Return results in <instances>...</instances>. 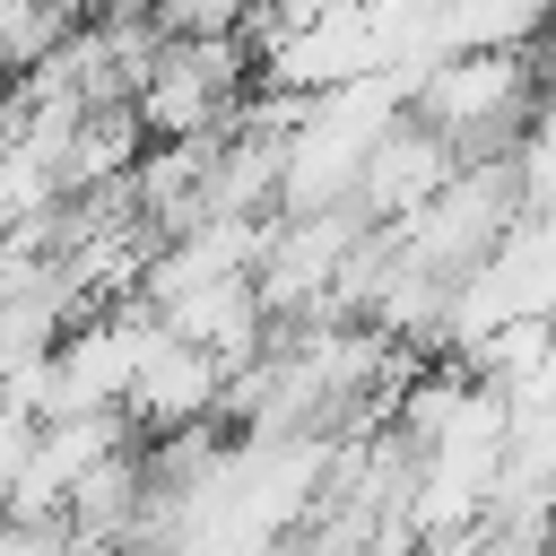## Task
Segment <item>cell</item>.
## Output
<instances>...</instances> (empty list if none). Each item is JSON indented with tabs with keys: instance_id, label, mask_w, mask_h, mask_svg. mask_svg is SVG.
Masks as SVG:
<instances>
[{
	"instance_id": "obj_8",
	"label": "cell",
	"mask_w": 556,
	"mask_h": 556,
	"mask_svg": "<svg viewBox=\"0 0 556 556\" xmlns=\"http://www.w3.org/2000/svg\"><path fill=\"white\" fill-rule=\"evenodd\" d=\"M513 182H521V200L530 208H556V96H539V113L521 122V139H513Z\"/></svg>"
},
{
	"instance_id": "obj_10",
	"label": "cell",
	"mask_w": 556,
	"mask_h": 556,
	"mask_svg": "<svg viewBox=\"0 0 556 556\" xmlns=\"http://www.w3.org/2000/svg\"><path fill=\"white\" fill-rule=\"evenodd\" d=\"M70 17H148V0H61Z\"/></svg>"
},
{
	"instance_id": "obj_9",
	"label": "cell",
	"mask_w": 556,
	"mask_h": 556,
	"mask_svg": "<svg viewBox=\"0 0 556 556\" xmlns=\"http://www.w3.org/2000/svg\"><path fill=\"white\" fill-rule=\"evenodd\" d=\"M61 208V191H52V174L35 165V156H17V148H0V235H17L26 217H52Z\"/></svg>"
},
{
	"instance_id": "obj_6",
	"label": "cell",
	"mask_w": 556,
	"mask_h": 556,
	"mask_svg": "<svg viewBox=\"0 0 556 556\" xmlns=\"http://www.w3.org/2000/svg\"><path fill=\"white\" fill-rule=\"evenodd\" d=\"M156 321H165V339L208 348L226 374H235V365H252V356L269 348V313H261L252 278H200V287L165 295V304H156Z\"/></svg>"
},
{
	"instance_id": "obj_3",
	"label": "cell",
	"mask_w": 556,
	"mask_h": 556,
	"mask_svg": "<svg viewBox=\"0 0 556 556\" xmlns=\"http://www.w3.org/2000/svg\"><path fill=\"white\" fill-rule=\"evenodd\" d=\"M513 217H530V200H521V182H513V165L504 156H478V165H452V182L417 208V217H400V226H382L417 269H434V278H460V269H478L495 243H504V226Z\"/></svg>"
},
{
	"instance_id": "obj_11",
	"label": "cell",
	"mask_w": 556,
	"mask_h": 556,
	"mask_svg": "<svg viewBox=\"0 0 556 556\" xmlns=\"http://www.w3.org/2000/svg\"><path fill=\"white\" fill-rule=\"evenodd\" d=\"M70 556H139V547H70Z\"/></svg>"
},
{
	"instance_id": "obj_5",
	"label": "cell",
	"mask_w": 556,
	"mask_h": 556,
	"mask_svg": "<svg viewBox=\"0 0 556 556\" xmlns=\"http://www.w3.org/2000/svg\"><path fill=\"white\" fill-rule=\"evenodd\" d=\"M217 400H226V365H217L208 348L156 339L148 365H139V382H130V400H122V426H130V434H174V426L217 417Z\"/></svg>"
},
{
	"instance_id": "obj_1",
	"label": "cell",
	"mask_w": 556,
	"mask_h": 556,
	"mask_svg": "<svg viewBox=\"0 0 556 556\" xmlns=\"http://www.w3.org/2000/svg\"><path fill=\"white\" fill-rule=\"evenodd\" d=\"M530 113H539V61L530 52H443L426 78H408V122H426L460 165L513 156Z\"/></svg>"
},
{
	"instance_id": "obj_4",
	"label": "cell",
	"mask_w": 556,
	"mask_h": 556,
	"mask_svg": "<svg viewBox=\"0 0 556 556\" xmlns=\"http://www.w3.org/2000/svg\"><path fill=\"white\" fill-rule=\"evenodd\" d=\"M452 165H460V156H452V148H443L426 122H408V113H400V122H391V130L365 148L348 208H356L365 226H400V217H417V208H426V200L452 182Z\"/></svg>"
},
{
	"instance_id": "obj_7",
	"label": "cell",
	"mask_w": 556,
	"mask_h": 556,
	"mask_svg": "<svg viewBox=\"0 0 556 556\" xmlns=\"http://www.w3.org/2000/svg\"><path fill=\"white\" fill-rule=\"evenodd\" d=\"M252 0H148V35L156 43H208V35H243Z\"/></svg>"
},
{
	"instance_id": "obj_2",
	"label": "cell",
	"mask_w": 556,
	"mask_h": 556,
	"mask_svg": "<svg viewBox=\"0 0 556 556\" xmlns=\"http://www.w3.org/2000/svg\"><path fill=\"white\" fill-rule=\"evenodd\" d=\"M243 87H252V43L243 35L156 43L139 87H130V122H139V139H217L235 122Z\"/></svg>"
}]
</instances>
